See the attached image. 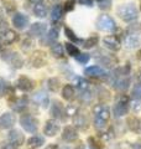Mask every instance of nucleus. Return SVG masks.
<instances>
[{
    "label": "nucleus",
    "mask_w": 141,
    "mask_h": 149,
    "mask_svg": "<svg viewBox=\"0 0 141 149\" xmlns=\"http://www.w3.org/2000/svg\"><path fill=\"white\" fill-rule=\"evenodd\" d=\"M93 113L95 116V119H94V124H95L97 129H103L105 127L106 122L110 118V111L106 106L103 104H97L93 108Z\"/></svg>",
    "instance_id": "1"
},
{
    "label": "nucleus",
    "mask_w": 141,
    "mask_h": 149,
    "mask_svg": "<svg viewBox=\"0 0 141 149\" xmlns=\"http://www.w3.org/2000/svg\"><path fill=\"white\" fill-rule=\"evenodd\" d=\"M116 13H118V15H119V17L125 22L134 21L139 16V11L134 4H121V5L118 8Z\"/></svg>",
    "instance_id": "2"
},
{
    "label": "nucleus",
    "mask_w": 141,
    "mask_h": 149,
    "mask_svg": "<svg viewBox=\"0 0 141 149\" xmlns=\"http://www.w3.org/2000/svg\"><path fill=\"white\" fill-rule=\"evenodd\" d=\"M20 124L21 127L29 133H36L39 128V120L36 118L31 117L29 114H24L20 117Z\"/></svg>",
    "instance_id": "3"
},
{
    "label": "nucleus",
    "mask_w": 141,
    "mask_h": 149,
    "mask_svg": "<svg viewBox=\"0 0 141 149\" xmlns=\"http://www.w3.org/2000/svg\"><path fill=\"white\" fill-rule=\"evenodd\" d=\"M97 27L102 31H114L116 25L113 17L109 15H100L97 20Z\"/></svg>",
    "instance_id": "4"
},
{
    "label": "nucleus",
    "mask_w": 141,
    "mask_h": 149,
    "mask_svg": "<svg viewBox=\"0 0 141 149\" xmlns=\"http://www.w3.org/2000/svg\"><path fill=\"white\" fill-rule=\"evenodd\" d=\"M113 111H114V116L115 117H123V116H125L126 113H128L129 111V98L128 97H120L119 101L116 102V104L114 106V108H113Z\"/></svg>",
    "instance_id": "5"
},
{
    "label": "nucleus",
    "mask_w": 141,
    "mask_h": 149,
    "mask_svg": "<svg viewBox=\"0 0 141 149\" xmlns=\"http://www.w3.org/2000/svg\"><path fill=\"white\" fill-rule=\"evenodd\" d=\"M12 25L16 27V29H25V27L29 25V17H27L25 14L21 13H15L12 16Z\"/></svg>",
    "instance_id": "6"
},
{
    "label": "nucleus",
    "mask_w": 141,
    "mask_h": 149,
    "mask_svg": "<svg viewBox=\"0 0 141 149\" xmlns=\"http://www.w3.org/2000/svg\"><path fill=\"white\" fill-rule=\"evenodd\" d=\"M103 44H104V46L106 49H109L111 51H118L120 49V40L118 39L116 36H105L104 39H103Z\"/></svg>",
    "instance_id": "7"
},
{
    "label": "nucleus",
    "mask_w": 141,
    "mask_h": 149,
    "mask_svg": "<svg viewBox=\"0 0 141 149\" xmlns=\"http://www.w3.org/2000/svg\"><path fill=\"white\" fill-rule=\"evenodd\" d=\"M59 132V125L57 122H55L53 119L47 120L44 128V133L46 134L47 137H55L56 134Z\"/></svg>",
    "instance_id": "8"
},
{
    "label": "nucleus",
    "mask_w": 141,
    "mask_h": 149,
    "mask_svg": "<svg viewBox=\"0 0 141 149\" xmlns=\"http://www.w3.org/2000/svg\"><path fill=\"white\" fill-rule=\"evenodd\" d=\"M8 138H9V142H10L12 146H15V147L21 146V144H24V142H25V137H24V134H21L16 129L10 130L9 134H8Z\"/></svg>",
    "instance_id": "9"
},
{
    "label": "nucleus",
    "mask_w": 141,
    "mask_h": 149,
    "mask_svg": "<svg viewBox=\"0 0 141 149\" xmlns=\"http://www.w3.org/2000/svg\"><path fill=\"white\" fill-rule=\"evenodd\" d=\"M15 123V117L11 113H4L0 116V129H9Z\"/></svg>",
    "instance_id": "10"
},
{
    "label": "nucleus",
    "mask_w": 141,
    "mask_h": 149,
    "mask_svg": "<svg viewBox=\"0 0 141 149\" xmlns=\"http://www.w3.org/2000/svg\"><path fill=\"white\" fill-rule=\"evenodd\" d=\"M47 30V26L42 22H35L34 25H31L30 27V31H29V35L31 37H39V36H42L46 32Z\"/></svg>",
    "instance_id": "11"
},
{
    "label": "nucleus",
    "mask_w": 141,
    "mask_h": 149,
    "mask_svg": "<svg viewBox=\"0 0 141 149\" xmlns=\"http://www.w3.org/2000/svg\"><path fill=\"white\" fill-rule=\"evenodd\" d=\"M78 137V133L74 127H72V125H68V127H66L63 129V133H62V138L63 141L66 142H73L76 141Z\"/></svg>",
    "instance_id": "12"
},
{
    "label": "nucleus",
    "mask_w": 141,
    "mask_h": 149,
    "mask_svg": "<svg viewBox=\"0 0 141 149\" xmlns=\"http://www.w3.org/2000/svg\"><path fill=\"white\" fill-rule=\"evenodd\" d=\"M17 86L20 90L25 91V92H29L34 88V82H32L29 77L26 76H21L20 78L17 80Z\"/></svg>",
    "instance_id": "13"
},
{
    "label": "nucleus",
    "mask_w": 141,
    "mask_h": 149,
    "mask_svg": "<svg viewBox=\"0 0 141 149\" xmlns=\"http://www.w3.org/2000/svg\"><path fill=\"white\" fill-rule=\"evenodd\" d=\"M141 44V36L136 34H130L125 37V46L128 49H134Z\"/></svg>",
    "instance_id": "14"
},
{
    "label": "nucleus",
    "mask_w": 141,
    "mask_h": 149,
    "mask_svg": "<svg viewBox=\"0 0 141 149\" xmlns=\"http://www.w3.org/2000/svg\"><path fill=\"white\" fill-rule=\"evenodd\" d=\"M34 101L36 103H39L40 106H42L44 108H46L48 106V96L45 91H39L37 93L34 95Z\"/></svg>",
    "instance_id": "15"
},
{
    "label": "nucleus",
    "mask_w": 141,
    "mask_h": 149,
    "mask_svg": "<svg viewBox=\"0 0 141 149\" xmlns=\"http://www.w3.org/2000/svg\"><path fill=\"white\" fill-rule=\"evenodd\" d=\"M73 123H74V125H76L77 128H79V129H84V128L88 127V119H87L86 116L82 114V113H77L76 116H74Z\"/></svg>",
    "instance_id": "16"
},
{
    "label": "nucleus",
    "mask_w": 141,
    "mask_h": 149,
    "mask_svg": "<svg viewBox=\"0 0 141 149\" xmlns=\"http://www.w3.org/2000/svg\"><path fill=\"white\" fill-rule=\"evenodd\" d=\"M84 73L91 77H103L105 74V71L99 66H91V67L86 68Z\"/></svg>",
    "instance_id": "17"
},
{
    "label": "nucleus",
    "mask_w": 141,
    "mask_h": 149,
    "mask_svg": "<svg viewBox=\"0 0 141 149\" xmlns=\"http://www.w3.org/2000/svg\"><path fill=\"white\" fill-rule=\"evenodd\" d=\"M31 62H32V66H35V67L45 66V63H46L45 54L40 52V51H36V52L34 54V56H32V58H31Z\"/></svg>",
    "instance_id": "18"
},
{
    "label": "nucleus",
    "mask_w": 141,
    "mask_h": 149,
    "mask_svg": "<svg viewBox=\"0 0 141 149\" xmlns=\"http://www.w3.org/2000/svg\"><path fill=\"white\" fill-rule=\"evenodd\" d=\"M44 143H45V139L42 137L34 136V137H31L29 141H27V148L29 149H37V148H40Z\"/></svg>",
    "instance_id": "19"
},
{
    "label": "nucleus",
    "mask_w": 141,
    "mask_h": 149,
    "mask_svg": "<svg viewBox=\"0 0 141 149\" xmlns=\"http://www.w3.org/2000/svg\"><path fill=\"white\" fill-rule=\"evenodd\" d=\"M126 125H128V128L130 130H133V132H139L140 130V120L139 118L134 117V116H131V117H129L128 119H126Z\"/></svg>",
    "instance_id": "20"
},
{
    "label": "nucleus",
    "mask_w": 141,
    "mask_h": 149,
    "mask_svg": "<svg viewBox=\"0 0 141 149\" xmlns=\"http://www.w3.org/2000/svg\"><path fill=\"white\" fill-rule=\"evenodd\" d=\"M74 88L72 85H66L63 88H62V97L66 100V101H72L74 98Z\"/></svg>",
    "instance_id": "21"
},
{
    "label": "nucleus",
    "mask_w": 141,
    "mask_h": 149,
    "mask_svg": "<svg viewBox=\"0 0 141 149\" xmlns=\"http://www.w3.org/2000/svg\"><path fill=\"white\" fill-rule=\"evenodd\" d=\"M51 114L53 116V118H61L63 114V108L61 102L55 101L52 103V108H51Z\"/></svg>",
    "instance_id": "22"
},
{
    "label": "nucleus",
    "mask_w": 141,
    "mask_h": 149,
    "mask_svg": "<svg viewBox=\"0 0 141 149\" xmlns=\"http://www.w3.org/2000/svg\"><path fill=\"white\" fill-rule=\"evenodd\" d=\"M16 40H17V34L14 30H6L4 32V42L5 44H12Z\"/></svg>",
    "instance_id": "23"
},
{
    "label": "nucleus",
    "mask_w": 141,
    "mask_h": 149,
    "mask_svg": "<svg viewBox=\"0 0 141 149\" xmlns=\"http://www.w3.org/2000/svg\"><path fill=\"white\" fill-rule=\"evenodd\" d=\"M8 60L10 61V63L12 65V66L16 67V68H19V67L22 66V60H21L20 55H19L17 52H11L10 58H8Z\"/></svg>",
    "instance_id": "24"
},
{
    "label": "nucleus",
    "mask_w": 141,
    "mask_h": 149,
    "mask_svg": "<svg viewBox=\"0 0 141 149\" xmlns=\"http://www.w3.org/2000/svg\"><path fill=\"white\" fill-rule=\"evenodd\" d=\"M51 54L55 57L61 58L63 56V46L61 44H52V46H51Z\"/></svg>",
    "instance_id": "25"
},
{
    "label": "nucleus",
    "mask_w": 141,
    "mask_h": 149,
    "mask_svg": "<svg viewBox=\"0 0 141 149\" xmlns=\"http://www.w3.org/2000/svg\"><path fill=\"white\" fill-rule=\"evenodd\" d=\"M34 14L37 16V17H45L46 14H47V10H46V6L44 4H36L34 6Z\"/></svg>",
    "instance_id": "26"
},
{
    "label": "nucleus",
    "mask_w": 141,
    "mask_h": 149,
    "mask_svg": "<svg viewBox=\"0 0 141 149\" xmlns=\"http://www.w3.org/2000/svg\"><path fill=\"white\" fill-rule=\"evenodd\" d=\"M88 143H89L91 149H104V144H103L100 141H98L95 137H89Z\"/></svg>",
    "instance_id": "27"
},
{
    "label": "nucleus",
    "mask_w": 141,
    "mask_h": 149,
    "mask_svg": "<svg viewBox=\"0 0 141 149\" xmlns=\"http://www.w3.org/2000/svg\"><path fill=\"white\" fill-rule=\"evenodd\" d=\"M3 6L9 14H12L16 10V4L14 3V0H3Z\"/></svg>",
    "instance_id": "28"
},
{
    "label": "nucleus",
    "mask_w": 141,
    "mask_h": 149,
    "mask_svg": "<svg viewBox=\"0 0 141 149\" xmlns=\"http://www.w3.org/2000/svg\"><path fill=\"white\" fill-rule=\"evenodd\" d=\"M115 88L119 91H125L126 88L129 87V80L128 78H119V80H116L115 82Z\"/></svg>",
    "instance_id": "29"
},
{
    "label": "nucleus",
    "mask_w": 141,
    "mask_h": 149,
    "mask_svg": "<svg viewBox=\"0 0 141 149\" xmlns=\"http://www.w3.org/2000/svg\"><path fill=\"white\" fill-rule=\"evenodd\" d=\"M62 13H63L62 6H61V5H56V6L52 9V13H51V17H52V20H53V21L59 20V19L62 17Z\"/></svg>",
    "instance_id": "30"
},
{
    "label": "nucleus",
    "mask_w": 141,
    "mask_h": 149,
    "mask_svg": "<svg viewBox=\"0 0 141 149\" xmlns=\"http://www.w3.org/2000/svg\"><path fill=\"white\" fill-rule=\"evenodd\" d=\"M58 39V30L56 29V27H53V29H51L48 35H47L46 37V42L47 44H53V41H56Z\"/></svg>",
    "instance_id": "31"
},
{
    "label": "nucleus",
    "mask_w": 141,
    "mask_h": 149,
    "mask_svg": "<svg viewBox=\"0 0 141 149\" xmlns=\"http://www.w3.org/2000/svg\"><path fill=\"white\" fill-rule=\"evenodd\" d=\"M66 50H67V54L69 56H73V57H77V56L79 55L78 47H77V46H74L73 44H70V42L66 44Z\"/></svg>",
    "instance_id": "32"
},
{
    "label": "nucleus",
    "mask_w": 141,
    "mask_h": 149,
    "mask_svg": "<svg viewBox=\"0 0 141 149\" xmlns=\"http://www.w3.org/2000/svg\"><path fill=\"white\" fill-rule=\"evenodd\" d=\"M26 104H27V101L25 98H20V100H17L12 103V108L15 111H17V112H21L26 107Z\"/></svg>",
    "instance_id": "33"
},
{
    "label": "nucleus",
    "mask_w": 141,
    "mask_h": 149,
    "mask_svg": "<svg viewBox=\"0 0 141 149\" xmlns=\"http://www.w3.org/2000/svg\"><path fill=\"white\" fill-rule=\"evenodd\" d=\"M47 86H48L50 91L57 92L58 88H59V80L58 78H50L48 82H47Z\"/></svg>",
    "instance_id": "34"
},
{
    "label": "nucleus",
    "mask_w": 141,
    "mask_h": 149,
    "mask_svg": "<svg viewBox=\"0 0 141 149\" xmlns=\"http://www.w3.org/2000/svg\"><path fill=\"white\" fill-rule=\"evenodd\" d=\"M97 44H98V37L92 36V37H89V39H87L86 41H83V47L84 49H92Z\"/></svg>",
    "instance_id": "35"
},
{
    "label": "nucleus",
    "mask_w": 141,
    "mask_h": 149,
    "mask_svg": "<svg viewBox=\"0 0 141 149\" xmlns=\"http://www.w3.org/2000/svg\"><path fill=\"white\" fill-rule=\"evenodd\" d=\"M79 98H81V101L84 102V103H91L92 100H93V95H92V92H89L88 90L87 91H82Z\"/></svg>",
    "instance_id": "36"
},
{
    "label": "nucleus",
    "mask_w": 141,
    "mask_h": 149,
    "mask_svg": "<svg viewBox=\"0 0 141 149\" xmlns=\"http://www.w3.org/2000/svg\"><path fill=\"white\" fill-rule=\"evenodd\" d=\"M76 86L81 91H87L88 90V82L86 80H83V78H79V77L76 78Z\"/></svg>",
    "instance_id": "37"
},
{
    "label": "nucleus",
    "mask_w": 141,
    "mask_h": 149,
    "mask_svg": "<svg viewBox=\"0 0 141 149\" xmlns=\"http://www.w3.org/2000/svg\"><path fill=\"white\" fill-rule=\"evenodd\" d=\"M131 95H133L135 100H141V83H138V85L134 86Z\"/></svg>",
    "instance_id": "38"
},
{
    "label": "nucleus",
    "mask_w": 141,
    "mask_h": 149,
    "mask_svg": "<svg viewBox=\"0 0 141 149\" xmlns=\"http://www.w3.org/2000/svg\"><path fill=\"white\" fill-rule=\"evenodd\" d=\"M64 34H66V36L68 37L69 40H72V41H74V42H78V37L76 36V34H74V32L72 31L69 29V27H64Z\"/></svg>",
    "instance_id": "39"
},
{
    "label": "nucleus",
    "mask_w": 141,
    "mask_h": 149,
    "mask_svg": "<svg viewBox=\"0 0 141 149\" xmlns=\"http://www.w3.org/2000/svg\"><path fill=\"white\" fill-rule=\"evenodd\" d=\"M74 5H76V0H66L64 5H63V10L64 11H72L74 9Z\"/></svg>",
    "instance_id": "40"
},
{
    "label": "nucleus",
    "mask_w": 141,
    "mask_h": 149,
    "mask_svg": "<svg viewBox=\"0 0 141 149\" xmlns=\"http://www.w3.org/2000/svg\"><path fill=\"white\" fill-rule=\"evenodd\" d=\"M78 113V108L76 106H67V108H66V114L68 116V117H74Z\"/></svg>",
    "instance_id": "41"
},
{
    "label": "nucleus",
    "mask_w": 141,
    "mask_h": 149,
    "mask_svg": "<svg viewBox=\"0 0 141 149\" xmlns=\"http://www.w3.org/2000/svg\"><path fill=\"white\" fill-rule=\"evenodd\" d=\"M76 58H77V61H78L79 63H87L91 57H89L88 54H79Z\"/></svg>",
    "instance_id": "42"
},
{
    "label": "nucleus",
    "mask_w": 141,
    "mask_h": 149,
    "mask_svg": "<svg viewBox=\"0 0 141 149\" xmlns=\"http://www.w3.org/2000/svg\"><path fill=\"white\" fill-rule=\"evenodd\" d=\"M99 62L103 63V65H105V66H108V67H111L113 65H114V61L110 60L109 57H106V56H104L103 58H99Z\"/></svg>",
    "instance_id": "43"
},
{
    "label": "nucleus",
    "mask_w": 141,
    "mask_h": 149,
    "mask_svg": "<svg viewBox=\"0 0 141 149\" xmlns=\"http://www.w3.org/2000/svg\"><path fill=\"white\" fill-rule=\"evenodd\" d=\"M6 88H8V85H6L5 80H4V78H0V97L3 95H5Z\"/></svg>",
    "instance_id": "44"
},
{
    "label": "nucleus",
    "mask_w": 141,
    "mask_h": 149,
    "mask_svg": "<svg viewBox=\"0 0 141 149\" xmlns=\"http://www.w3.org/2000/svg\"><path fill=\"white\" fill-rule=\"evenodd\" d=\"M97 1H98V4H99V6L102 8V9H109V4H110V1H109V0H108V1H106V0H97Z\"/></svg>",
    "instance_id": "45"
},
{
    "label": "nucleus",
    "mask_w": 141,
    "mask_h": 149,
    "mask_svg": "<svg viewBox=\"0 0 141 149\" xmlns=\"http://www.w3.org/2000/svg\"><path fill=\"white\" fill-rule=\"evenodd\" d=\"M9 30L8 29V22L4 20V21H0V32H4V31H6Z\"/></svg>",
    "instance_id": "46"
},
{
    "label": "nucleus",
    "mask_w": 141,
    "mask_h": 149,
    "mask_svg": "<svg viewBox=\"0 0 141 149\" xmlns=\"http://www.w3.org/2000/svg\"><path fill=\"white\" fill-rule=\"evenodd\" d=\"M82 5H86V6H93V0H78Z\"/></svg>",
    "instance_id": "47"
},
{
    "label": "nucleus",
    "mask_w": 141,
    "mask_h": 149,
    "mask_svg": "<svg viewBox=\"0 0 141 149\" xmlns=\"http://www.w3.org/2000/svg\"><path fill=\"white\" fill-rule=\"evenodd\" d=\"M1 149H15V146H12V144H6V146H4Z\"/></svg>",
    "instance_id": "48"
},
{
    "label": "nucleus",
    "mask_w": 141,
    "mask_h": 149,
    "mask_svg": "<svg viewBox=\"0 0 141 149\" xmlns=\"http://www.w3.org/2000/svg\"><path fill=\"white\" fill-rule=\"evenodd\" d=\"M74 149H84V144H83L82 142H79V143L77 144V146L74 147Z\"/></svg>",
    "instance_id": "49"
},
{
    "label": "nucleus",
    "mask_w": 141,
    "mask_h": 149,
    "mask_svg": "<svg viewBox=\"0 0 141 149\" xmlns=\"http://www.w3.org/2000/svg\"><path fill=\"white\" fill-rule=\"evenodd\" d=\"M45 149H58V148H57L56 144H48V146H47Z\"/></svg>",
    "instance_id": "50"
},
{
    "label": "nucleus",
    "mask_w": 141,
    "mask_h": 149,
    "mask_svg": "<svg viewBox=\"0 0 141 149\" xmlns=\"http://www.w3.org/2000/svg\"><path fill=\"white\" fill-rule=\"evenodd\" d=\"M29 1H30L31 4H34V5H36V4H40L42 0H29Z\"/></svg>",
    "instance_id": "51"
},
{
    "label": "nucleus",
    "mask_w": 141,
    "mask_h": 149,
    "mask_svg": "<svg viewBox=\"0 0 141 149\" xmlns=\"http://www.w3.org/2000/svg\"><path fill=\"white\" fill-rule=\"evenodd\" d=\"M134 149H141V144H135Z\"/></svg>",
    "instance_id": "52"
},
{
    "label": "nucleus",
    "mask_w": 141,
    "mask_h": 149,
    "mask_svg": "<svg viewBox=\"0 0 141 149\" xmlns=\"http://www.w3.org/2000/svg\"><path fill=\"white\" fill-rule=\"evenodd\" d=\"M138 58L141 61V50H139V52H138Z\"/></svg>",
    "instance_id": "53"
},
{
    "label": "nucleus",
    "mask_w": 141,
    "mask_h": 149,
    "mask_svg": "<svg viewBox=\"0 0 141 149\" xmlns=\"http://www.w3.org/2000/svg\"><path fill=\"white\" fill-rule=\"evenodd\" d=\"M62 149H69V148H67V147H63V148H62Z\"/></svg>",
    "instance_id": "54"
}]
</instances>
